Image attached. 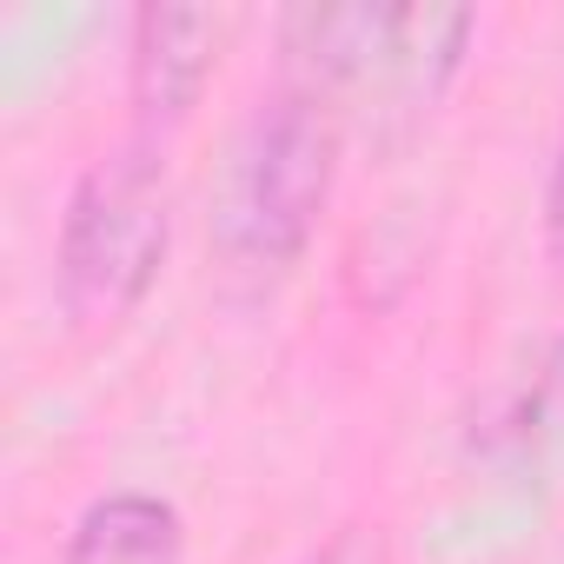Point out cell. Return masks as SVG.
<instances>
[{"label": "cell", "instance_id": "3", "mask_svg": "<svg viewBox=\"0 0 564 564\" xmlns=\"http://www.w3.org/2000/svg\"><path fill=\"white\" fill-rule=\"evenodd\" d=\"M471 34L465 8H306L286 14V80L319 94H366L392 87L405 100H432L438 80L458 67Z\"/></svg>", "mask_w": 564, "mask_h": 564}, {"label": "cell", "instance_id": "1", "mask_svg": "<svg viewBox=\"0 0 564 564\" xmlns=\"http://www.w3.org/2000/svg\"><path fill=\"white\" fill-rule=\"evenodd\" d=\"M339 180V100L279 74L239 120L213 186V252L239 286H272L300 265Z\"/></svg>", "mask_w": 564, "mask_h": 564}, {"label": "cell", "instance_id": "5", "mask_svg": "<svg viewBox=\"0 0 564 564\" xmlns=\"http://www.w3.org/2000/svg\"><path fill=\"white\" fill-rule=\"evenodd\" d=\"M180 557H186V524L153 491H113L87 505L61 551V564H180Z\"/></svg>", "mask_w": 564, "mask_h": 564}, {"label": "cell", "instance_id": "7", "mask_svg": "<svg viewBox=\"0 0 564 564\" xmlns=\"http://www.w3.org/2000/svg\"><path fill=\"white\" fill-rule=\"evenodd\" d=\"M544 232H551V252L564 259V127H557V153H551V180H544Z\"/></svg>", "mask_w": 564, "mask_h": 564}, {"label": "cell", "instance_id": "6", "mask_svg": "<svg viewBox=\"0 0 564 564\" xmlns=\"http://www.w3.org/2000/svg\"><path fill=\"white\" fill-rule=\"evenodd\" d=\"M300 564H392V551H386V538H379L372 524H346V531H333L319 551H306Z\"/></svg>", "mask_w": 564, "mask_h": 564}, {"label": "cell", "instance_id": "4", "mask_svg": "<svg viewBox=\"0 0 564 564\" xmlns=\"http://www.w3.org/2000/svg\"><path fill=\"white\" fill-rule=\"evenodd\" d=\"M219 41H226V21L213 8H140L133 14L127 94H133L140 140L173 133L199 107V94L219 67Z\"/></svg>", "mask_w": 564, "mask_h": 564}, {"label": "cell", "instance_id": "2", "mask_svg": "<svg viewBox=\"0 0 564 564\" xmlns=\"http://www.w3.org/2000/svg\"><path fill=\"white\" fill-rule=\"evenodd\" d=\"M173 246V186L166 160L153 140L100 153L67 206H61V239H54V272H61V300L87 326L127 319L166 265Z\"/></svg>", "mask_w": 564, "mask_h": 564}]
</instances>
